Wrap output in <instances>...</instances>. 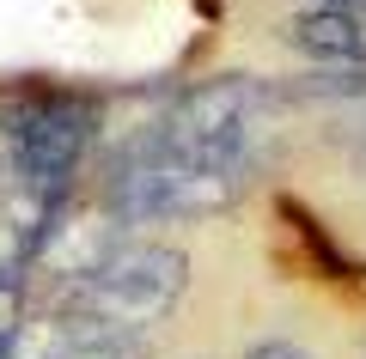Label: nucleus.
<instances>
[{
	"label": "nucleus",
	"instance_id": "f257e3e1",
	"mask_svg": "<svg viewBox=\"0 0 366 359\" xmlns=\"http://www.w3.org/2000/svg\"><path fill=\"white\" fill-rule=\"evenodd\" d=\"M183 286H189V256L159 238H122L79 286L61 293V310L74 335H98V341H141L153 323L177 310Z\"/></svg>",
	"mask_w": 366,
	"mask_h": 359
},
{
	"label": "nucleus",
	"instance_id": "f03ea898",
	"mask_svg": "<svg viewBox=\"0 0 366 359\" xmlns=\"http://www.w3.org/2000/svg\"><path fill=\"white\" fill-rule=\"evenodd\" d=\"M244 183H250V165L177 153V146L153 141V128H147L110 165L104 207L122 226L129 219H208V213H226L244 195Z\"/></svg>",
	"mask_w": 366,
	"mask_h": 359
},
{
	"label": "nucleus",
	"instance_id": "7ed1b4c3",
	"mask_svg": "<svg viewBox=\"0 0 366 359\" xmlns=\"http://www.w3.org/2000/svg\"><path fill=\"white\" fill-rule=\"evenodd\" d=\"M274 110V98L257 79H208V86L183 91L165 116L153 122V141L177 146V153H202V158H232L250 165L262 116Z\"/></svg>",
	"mask_w": 366,
	"mask_h": 359
},
{
	"label": "nucleus",
	"instance_id": "20e7f679",
	"mask_svg": "<svg viewBox=\"0 0 366 359\" xmlns=\"http://www.w3.org/2000/svg\"><path fill=\"white\" fill-rule=\"evenodd\" d=\"M117 244H122V219L110 213L104 201H92V207H86V201H79V207H55L49 226H43L37 244H31L25 274H31V268H37V274H55L61 293H67V286H79Z\"/></svg>",
	"mask_w": 366,
	"mask_h": 359
},
{
	"label": "nucleus",
	"instance_id": "39448f33",
	"mask_svg": "<svg viewBox=\"0 0 366 359\" xmlns=\"http://www.w3.org/2000/svg\"><path fill=\"white\" fill-rule=\"evenodd\" d=\"M293 43L317 61H360L366 55V19L342 13V6H317V13L293 19Z\"/></svg>",
	"mask_w": 366,
	"mask_h": 359
},
{
	"label": "nucleus",
	"instance_id": "423d86ee",
	"mask_svg": "<svg viewBox=\"0 0 366 359\" xmlns=\"http://www.w3.org/2000/svg\"><path fill=\"white\" fill-rule=\"evenodd\" d=\"M67 359H141V341H98V335H74Z\"/></svg>",
	"mask_w": 366,
	"mask_h": 359
},
{
	"label": "nucleus",
	"instance_id": "0eeeda50",
	"mask_svg": "<svg viewBox=\"0 0 366 359\" xmlns=\"http://www.w3.org/2000/svg\"><path fill=\"white\" fill-rule=\"evenodd\" d=\"M244 359H305V353H300L293 341H262V347H250Z\"/></svg>",
	"mask_w": 366,
	"mask_h": 359
},
{
	"label": "nucleus",
	"instance_id": "6e6552de",
	"mask_svg": "<svg viewBox=\"0 0 366 359\" xmlns=\"http://www.w3.org/2000/svg\"><path fill=\"white\" fill-rule=\"evenodd\" d=\"M317 6H342V13H366V0H317Z\"/></svg>",
	"mask_w": 366,
	"mask_h": 359
},
{
	"label": "nucleus",
	"instance_id": "1a4fd4ad",
	"mask_svg": "<svg viewBox=\"0 0 366 359\" xmlns=\"http://www.w3.org/2000/svg\"><path fill=\"white\" fill-rule=\"evenodd\" d=\"M360 171H366V141H360Z\"/></svg>",
	"mask_w": 366,
	"mask_h": 359
}]
</instances>
